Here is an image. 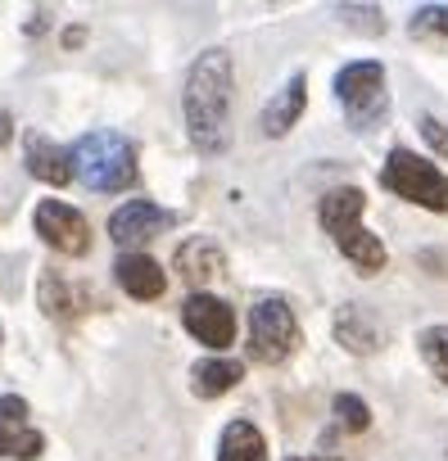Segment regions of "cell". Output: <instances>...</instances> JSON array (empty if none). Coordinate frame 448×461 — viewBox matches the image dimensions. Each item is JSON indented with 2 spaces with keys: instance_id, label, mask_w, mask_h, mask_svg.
Masks as SVG:
<instances>
[{
  "instance_id": "9",
  "label": "cell",
  "mask_w": 448,
  "mask_h": 461,
  "mask_svg": "<svg viewBox=\"0 0 448 461\" xmlns=\"http://www.w3.org/2000/svg\"><path fill=\"white\" fill-rule=\"evenodd\" d=\"M46 438L28 425V402L23 398H0V456H14V461H32L41 456Z\"/></svg>"
},
{
  "instance_id": "3",
  "label": "cell",
  "mask_w": 448,
  "mask_h": 461,
  "mask_svg": "<svg viewBox=\"0 0 448 461\" xmlns=\"http://www.w3.org/2000/svg\"><path fill=\"white\" fill-rule=\"evenodd\" d=\"M380 185L394 190L398 199L416 203V208L448 212V176L434 163H425L421 154H412V149H389V158L380 167Z\"/></svg>"
},
{
  "instance_id": "14",
  "label": "cell",
  "mask_w": 448,
  "mask_h": 461,
  "mask_svg": "<svg viewBox=\"0 0 448 461\" xmlns=\"http://www.w3.org/2000/svg\"><path fill=\"white\" fill-rule=\"evenodd\" d=\"M304 104H308V82H304V73H295V77L277 91V100L263 109V131H268V136H286V131L299 122Z\"/></svg>"
},
{
  "instance_id": "12",
  "label": "cell",
  "mask_w": 448,
  "mask_h": 461,
  "mask_svg": "<svg viewBox=\"0 0 448 461\" xmlns=\"http://www.w3.org/2000/svg\"><path fill=\"white\" fill-rule=\"evenodd\" d=\"M362 208H367V194L358 185H340V190H326L322 203H317V217L331 236H344V230L362 226Z\"/></svg>"
},
{
  "instance_id": "6",
  "label": "cell",
  "mask_w": 448,
  "mask_h": 461,
  "mask_svg": "<svg viewBox=\"0 0 448 461\" xmlns=\"http://www.w3.org/2000/svg\"><path fill=\"white\" fill-rule=\"evenodd\" d=\"M32 221H37V236H41L50 249H59V254H87V249H91V226H87V217L73 212V208L59 203V199H41Z\"/></svg>"
},
{
  "instance_id": "25",
  "label": "cell",
  "mask_w": 448,
  "mask_h": 461,
  "mask_svg": "<svg viewBox=\"0 0 448 461\" xmlns=\"http://www.w3.org/2000/svg\"><path fill=\"white\" fill-rule=\"evenodd\" d=\"M290 461H335V456H290Z\"/></svg>"
},
{
  "instance_id": "22",
  "label": "cell",
  "mask_w": 448,
  "mask_h": 461,
  "mask_svg": "<svg viewBox=\"0 0 448 461\" xmlns=\"http://www.w3.org/2000/svg\"><path fill=\"white\" fill-rule=\"evenodd\" d=\"M412 37H448V5H425L412 14Z\"/></svg>"
},
{
  "instance_id": "16",
  "label": "cell",
  "mask_w": 448,
  "mask_h": 461,
  "mask_svg": "<svg viewBox=\"0 0 448 461\" xmlns=\"http://www.w3.org/2000/svg\"><path fill=\"white\" fill-rule=\"evenodd\" d=\"M335 339L349 348V353H376L380 348V326L358 308V303H344L335 312Z\"/></svg>"
},
{
  "instance_id": "7",
  "label": "cell",
  "mask_w": 448,
  "mask_h": 461,
  "mask_svg": "<svg viewBox=\"0 0 448 461\" xmlns=\"http://www.w3.org/2000/svg\"><path fill=\"white\" fill-rule=\"evenodd\" d=\"M181 321L208 348H227L236 339V312L222 303V299H213V294H190L181 303Z\"/></svg>"
},
{
  "instance_id": "19",
  "label": "cell",
  "mask_w": 448,
  "mask_h": 461,
  "mask_svg": "<svg viewBox=\"0 0 448 461\" xmlns=\"http://www.w3.org/2000/svg\"><path fill=\"white\" fill-rule=\"evenodd\" d=\"M335 245H340V254L362 272V276H371V272H380L385 267V245L371 236L367 226H353V230H344V236H335Z\"/></svg>"
},
{
  "instance_id": "23",
  "label": "cell",
  "mask_w": 448,
  "mask_h": 461,
  "mask_svg": "<svg viewBox=\"0 0 448 461\" xmlns=\"http://www.w3.org/2000/svg\"><path fill=\"white\" fill-rule=\"evenodd\" d=\"M421 136H425V145H430L434 154H443V158H448V127H443V122L421 118Z\"/></svg>"
},
{
  "instance_id": "17",
  "label": "cell",
  "mask_w": 448,
  "mask_h": 461,
  "mask_svg": "<svg viewBox=\"0 0 448 461\" xmlns=\"http://www.w3.org/2000/svg\"><path fill=\"white\" fill-rule=\"evenodd\" d=\"M241 375H245V366H241V362H232V357H204V362L190 371V384H195V393H199V398H217V393L236 389V384H241Z\"/></svg>"
},
{
  "instance_id": "1",
  "label": "cell",
  "mask_w": 448,
  "mask_h": 461,
  "mask_svg": "<svg viewBox=\"0 0 448 461\" xmlns=\"http://www.w3.org/2000/svg\"><path fill=\"white\" fill-rule=\"evenodd\" d=\"M181 113H186L190 145L199 154H222L232 145V59L222 50H208L190 64Z\"/></svg>"
},
{
  "instance_id": "10",
  "label": "cell",
  "mask_w": 448,
  "mask_h": 461,
  "mask_svg": "<svg viewBox=\"0 0 448 461\" xmlns=\"http://www.w3.org/2000/svg\"><path fill=\"white\" fill-rule=\"evenodd\" d=\"M172 263H177V272H181L190 285H208V281H217L222 272H227V254H222L217 240H208V236H190V240H181Z\"/></svg>"
},
{
  "instance_id": "11",
  "label": "cell",
  "mask_w": 448,
  "mask_h": 461,
  "mask_svg": "<svg viewBox=\"0 0 448 461\" xmlns=\"http://www.w3.org/2000/svg\"><path fill=\"white\" fill-rule=\"evenodd\" d=\"M37 299H41V308H46L55 321H73V317H82L87 308H96V299H91L82 285H73L69 276H59V272H46V276H41Z\"/></svg>"
},
{
  "instance_id": "8",
  "label": "cell",
  "mask_w": 448,
  "mask_h": 461,
  "mask_svg": "<svg viewBox=\"0 0 448 461\" xmlns=\"http://www.w3.org/2000/svg\"><path fill=\"white\" fill-rule=\"evenodd\" d=\"M172 226H177V212H168V208H159L150 199H132V203H123L109 217V240L141 245V240H154V236H163V230H172Z\"/></svg>"
},
{
  "instance_id": "13",
  "label": "cell",
  "mask_w": 448,
  "mask_h": 461,
  "mask_svg": "<svg viewBox=\"0 0 448 461\" xmlns=\"http://www.w3.org/2000/svg\"><path fill=\"white\" fill-rule=\"evenodd\" d=\"M114 272H118V285H123L132 299H159V294L168 290L163 267H159L154 258H145V254H123Z\"/></svg>"
},
{
  "instance_id": "18",
  "label": "cell",
  "mask_w": 448,
  "mask_h": 461,
  "mask_svg": "<svg viewBox=\"0 0 448 461\" xmlns=\"http://www.w3.org/2000/svg\"><path fill=\"white\" fill-rule=\"evenodd\" d=\"M217 461H268V443L250 420H232L227 429H222Z\"/></svg>"
},
{
  "instance_id": "4",
  "label": "cell",
  "mask_w": 448,
  "mask_h": 461,
  "mask_svg": "<svg viewBox=\"0 0 448 461\" xmlns=\"http://www.w3.org/2000/svg\"><path fill=\"white\" fill-rule=\"evenodd\" d=\"M335 95H340L349 122H353L358 131H371V127L385 118V109H389V100H385V68H380L376 59H362V64L340 68Z\"/></svg>"
},
{
  "instance_id": "21",
  "label": "cell",
  "mask_w": 448,
  "mask_h": 461,
  "mask_svg": "<svg viewBox=\"0 0 448 461\" xmlns=\"http://www.w3.org/2000/svg\"><path fill=\"white\" fill-rule=\"evenodd\" d=\"M335 416H340V425H344V429H353V434H362V429L371 425L367 402H362V398H353V393H340V398H335Z\"/></svg>"
},
{
  "instance_id": "15",
  "label": "cell",
  "mask_w": 448,
  "mask_h": 461,
  "mask_svg": "<svg viewBox=\"0 0 448 461\" xmlns=\"http://www.w3.org/2000/svg\"><path fill=\"white\" fill-rule=\"evenodd\" d=\"M28 172L32 176H41V181H50V185H64L69 176H73V163H69V149H59L50 136H41V131H28Z\"/></svg>"
},
{
  "instance_id": "2",
  "label": "cell",
  "mask_w": 448,
  "mask_h": 461,
  "mask_svg": "<svg viewBox=\"0 0 448 461\" xmlns=\"http://www.w3.org/2000/svg\"><path fill=\"white\" fill-rule=\"evenodd\" d=\"M69 163H73V172H78L91 190H100V194L127 190V185L136 181V149H132L123 136H114V131H91V136H82V140L73 145Z\"/></svg>"
},
{
  "instance_id": "20",
  "label": "cell",
  "mask_w": 448,
  "mask_h": 461,
  "mask_svg": "<svg viewBox=\"0 0 448 461\" xmlns=\"http://www.w3.org/2000/svg\"><path fill=\"white\" fill-rule=\"evenodd\" d=\"M416 344H421V357H425V366H430V371H434V375L448 384V326H425Z\"/></svg>"
},
{
  "instance_id": "24",
  "label": "cell",
  "mask_w": 448,
  "mask_h": 461,
  "mask_svg": "<svg viewBox=\"0 0 448 461\" xmlns=\"http://www.w3.org/2000/svg\"><path fill=\"white\" fill-rule=\"evenodd\" d=\"M5 140H10V118L0 113V145H5Z\"/></svg>"
},
{
  "instance_id": "5",
  "label": "cell",
  "mask_w": 448,
  "mask_h": 461,
  "mask_svg": "<svg viewBox=\"0 0 448 461\" xmlns=\"http://www.w3.org/2000/svg\"><path fill=\"white\" fill-rule=\"evenodd\" d=\"M299 348V321L286 299H259L250 308V357L254 362H286Z\"/></svg>"
}]
</instances>
